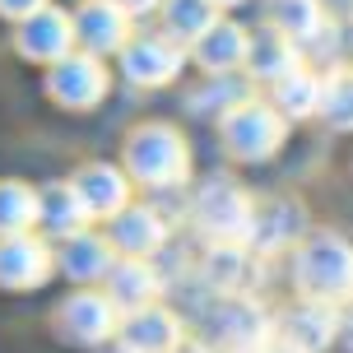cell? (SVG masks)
<instances>
[{
    "label": "cell",
    "mask_w": 353,
    "mask_h": 353,
    "mask_svg": "<svg viewBox=\"0 0 353 353\" xmlns=\"http://www.w3.org/2000/svg\"><path fill=\"white\" fill-rule=\"evenodd\" d=\"M247 42L251 37L242 28H232V23H214L210 33L195 42V56H200V65L210 74H232L242 61H247Z\"/></svg>",
    "instance_id": "20"
},
{
    "label": "cell",
    "mask_w": 353,
    "mask_h": 353,
    "mask_svg": "<svg viewBox=\"0 0 353 353\" xmlns=\"http://www.w3.org/2000/svg\"><path fill=\"white\" fill-rule=\"evenodd\" d=\"M200 335L223 353H256L270 339V321L247 293H219L200 312Z\"/></svg>",
    "instance_id": "3"
},
{
    "label": "cell",
    "mask_w": 353,
    "mask_h": 353,
    "mask_svg": "<svg viewBox=\"0 0 353 353\" xmlns=\"http://www.w3.org/2000/svg\"><path fill=\"white\" fill-rule=\"evenodd\" d=\"M117 10H125V14H144V10H154L159 0H112Z\"/></svg>",
    "instance_id": "31"
},
{
    "label": "cell",
    "mask_w": 353,
    "mask_h": 353,
    "mask_svg": "<svg viewBox=\"0 0 353 353\" xmlns=\"http://www.w3.org/2000/svg\"><path fill=\"white\" fill-rule=\"evenodd\" d=\"M330 5H335V10H353V0H330Z\"/></svg>",
    "instance_id": "33"
},
{
    "label": "cell",
    "mask_w": 353,
    "mask_h": 353,
    "mask_svg": "<svg viewBox=\"0 0 353 353\" xmlns=\"http://www.w3.org/2000/svg\"><path fill=\"white\" fill-rule=\"evenodd\" d=\"M186 168H191V159H186V144L172 125H140L125 144V172L140 186H154V191L181 186Z\"/></svg>",
    "instance_id": "2"
},
{
    "label": "cell",
    "mask_w": 353,
    "mask_h": 353,
    "mask_svg": "<svg viewBox=\"0 0 353 353\" xmlns=\"http://www.w3.org/2000/svg\"><path fill=\"white\" fill-rule=\"evenodd\" d=\"M302 228H307V214H302L298 200H265L251 210V232L247 242L261 251H279L288 242H298Z\"/></svg>",
    "instance_id": "15"
},
{
    "label": "cell",
    "mask_w": 353,
    "mask_h": 353,
    "mask_svg": "<svg viewBox=\"0 0 353 353\" xmlns=\"http://www.w3.org/2000/svg\"><path fill=\"white\" fill-rule=\"evenodd\" d=\"M191 112H210V117H228V112H237L242 107V84H237V74H205V84L195 88L191 98Z\"/></svg>",
    "instance_id": "27"
},
{
    "label": "cell",
    "mask_w": 353,
    "mask_h": 353,
    "mask_svg": "<svg viewBox=\"0 0 353 353\" xmlns=\"http://www.w3.org/2000/svg\"><path fill=\"white\" fill-rule=\"evenodd\" d=\"M61 335L74 339V344H103L112 330H117V302L103 298V293H74L65 307H61Z\"/></svg>",
    "instance_id": "9"
},
{
    "label": "cell",
    "mask_w": 353,
    "mask_h": 353,
    "mask_svg": "<svg viewBox=\"0 0 353 353\" xmlns=\"http://www.w3.org/2000/svg\"><path fill=\"white\" fill-rule=\"evenodd\" d=\"M247 74L251 79H274L279 84L283 74L298 70V42H288L283 33H274V28H265V33H256L247 42Z\"/></svg>",
    "instance_id": "19"
},
{
    "label": "cell",
    "mask_w": 353,
    "mask_h": 353,
    "mask_svg": "<svg viewBox=\"0 0 353 353\" xmlns=\"http://www.w3.org/2000/svg\"><path fill=\"white\" fill-rule=\"evenodd\" d=\"M256 274H261V261L242 242H214L210 256L200 261V279L210 283L214 293H247L256 283Z\"/></svg>",
    "instance_id": "10"
},
{
    "label": "cell",
    "mask_w": 353,
    "mask_h": 353,
    "mask_svg": "<svg viewBox=\"0 0 353 353\" xmlns=\"http://www.w3.org/2000/svg\"><path fill=\"white\" fill-rule=\"evenodd\" d=\"M52 274V251L28 232H14L0 242V283L5 288H37Z\"/></svg>",
    "instance_id": "14"
},
{
    "label": "cell",
    "mask_w": 353,
    "mask_h": 353,
    "mask_svg": "<svg viewBox=\"0 0 353 353\" xmlns=\"http://www.w3.org/2000/svg\"><path fill=\"white\" fill-rule=\"evenodd\" d=\"M339 335V316L330 312V302H302L293 312H283L279 321V344L293 353H321L330 349V339Z\"/></svg>",
    "instance_id": "8"
},
{
    "label": "cell",
    "mask_w": 353,
    "mask_h": 353,
    "mask_svg": "<svg viewBox=\"0 0 353 353\" xmlns=\"http://www.w3.org/2000/svg\"><path fill=\"white\" fill-rule=\"evenodd\" d=\"M270 353H293V349H283V344H279V349H270Z\"/></svg>",
    "instance_id": "34"
},
{
    "label": "cell",
    "mask_w": 353,
    "mask_h": 353,
    "mask_svg": "<svg viewBox=\"0 0 353 353\" xmlns=\"http://www.w3.org/2000/svg\"><path fill=\"white\" fill-rule=\"evenodd\" d=\"M191 219L195 228L205 232L210 242H247L251 232V200L232 181L214 176L200 186V195L191 200Z\"/></svg>",
    "instance_id": "4"
},
{
    "label": "cell",
    "mask_w": 353,
    "mask_h": 353,
    "mask_svg": "<svg viewBox=\"0 0 353 353\" xmlns=\"http://www.w3.org/2000/svg\"><path fill=\"white\" fill-rule=\"evenodd\" d=\"M107 353H130V349H125V344H121V349H107Z\"/></svg>",
    "instance_id": "35"
},
{
    "label": "cell",
    "mask_w": 353,
    "mask_h": 353,
    "mask_svg": "<svg viewBox=\"0 0 353 353\" xmlns=\"http://www.w3.org/2000/svg\"><path fill=\"white\" fill-rule=\"evenodd\" d=\"M270 23L288 42L312 47L316 33L325 28V14H321V0H270Z\"/></svg>",
    "instance_id": "22"
},
{
    "label": "cell",
    "mask_w": 353,
    "mask_h": 353,
    "mask_svg": "<svg viewBox=\"0 0 353 353\" xmlns=\"http://www.w3.org/2000/svg\"><path fill=\"white\" fill-rule=\"evenodd\" d=\"M339 335H344V344L353 349V298H349V307L339 312Z\"/></svg>",
    "instance_id": "30"
},
{
    "label": "cell",
    "mask_w": 353,
    "mask_h": 353,
    "mask_svg": "<svg viewBox=\"0 0 353 353\" xmlns=\"http://www.w3.org/2000/svg\"><path fill=\"white\" fill-rule=\"evenodd\" d=\"M321 117L335 130H353V70H335L321 88Z\"/></svg>",
    "instance_id": "28"
},
{
    "label": "cell",
    "mask_w": 353,
    "mask_h": 353,
    "mask_svg": "<svg viewBox=\"0 0 353 353\" xmlns=\"http://www.w3.org/2000/svg\"><path fill=\"white\" fill-rule=\"evenodd\" d=\"M321 88H325V79H316L312 70L298 65L293 74H283L279 84H274V103L288 117H312V112H321Z\"/></svg>",
    "instance_id": "25"
},
{
    "label": "cell",
    "mask_w": 353,
    "mask_h": 353,
    "mask_svg": "<svg viewBox=\"0 0 353 353\" xmlns=\"http://www.w3.org/2000/svg\"><path fill=\"white\" fill-rule=\"evenodd\" d=\"M176 353H210V349H205V344H181Z\"/></svg>",
    "instance_id": "32"
},
{
    "label": "cell",
    "mask_w": 353,
    "mask_h": 353,
    "mask_svg": "<svg viewBox=\"0 0 353 353\" xmlns=\"http://www.w3.org/2000/svg\"><path fill=\"white\" fill-rule=\"evenodd\" d=\"M37 10H47V0H0V14L10 19H33Z\"/></svg>",
    "instance_id": "29"
},
{
    "label": "cell",
    "mask_w": 353,
    "mask_h": 353,
    "mask_svg": "<svg viewBox=\"0 0 353 353\" xmlns=\"http://www.w3.org/2000/svg\"><path fill=\"white\" fill-rule=\"evenodd\" d=\"M74 195H79V205H84L88 219H117L125 210V200H130V186H125V176L117 168H107V163H88L79 168V176L70 181Z\"/></svg>",
    "instance_id": "12"
},
{
    "label": "cell",
    "mask_w": 353,
    "mask_h": 353,
    "mask_svg": "<svg viewBox=\"0 0 353 353\" xmlns=\"http://www.w3.org/2000/svg\"><path fill=\"white\" fill-rule=\"evenodd\" d=\"M223 140H228V149L237 154V159L261 163V159H270V154L283 144V121H279L274 107L242 103L237 112L223 117Z\"/></svg>",
    "instance_id": "5"
},
{
    "label": "cell",
    "mask_w": 353,
    "mask_h": 353,
    "mask_svg": "<svg viewBox=\"0 0 353 353\" xmlns=\"http://www.w3.org/2000/svg\"><path fill=\"white\" fill-rule=\"evenodd\" d=\"M112 242L130 256V261H149L168 247V223L159 210H121L112 223Z\"/></svg>",
    "instance_id": "18"
},
{
    "label": "cell",
    "mask_w": 353,
    "mask_h": 353,
    "mask_svg": "<svg viewBox=\"0 0 353 353\" xmlns=\"http://www.w3.org/2000/svg\"><path fill=\"white\" fill-rule=\"evenodd\" d=\"M37 223L56 237H74V232H84L88 214L79 205V195L74 186H47V191H37Z\"/></svg>",
    "instance_id": "21"
},
{
    "label": "cell",
    "mask_w": 353,
    "mask_h": 353,
    "mask_svg": "<svg viewBox=\"0 0 353 353\" xmlns=\"http://www.w3.org/2000/svg\"><path fill=\"white\" fill-rule=\"evenodd\" d=\"M214 10H219L214 0H168V5H163L168 37H176V42H200V37L219 23Z\"/></svg>",
    "instance_id": "24"
},
{
    "label": "cell",
    "mask_w": 353,
    "mask_h": 353,
    "mask_svg": "<svg viewBox=\"0 0 353 353\" xmlns=\"http://www.w3.org/2000/svg\"><path fill=\"white\" fill-rule=\"evenodd\" d=\"M293 274L312 302H344L353 298V247L335 232H316L302 242Z\"/></svg>",
    "instance_id": "1"
},
{
    "label": "cell",
    "mask_w": 353,
    "mask_h": 353,
    "mask_svg": "<svg viewBox=\"0 0 353 353\" xmlns=\"http://www.w3.org/2000/svg\"><path fill=\"white\" fill-rule=\"evenodd\" d=\"M47 93H52L61 107H93L107 93V70L93 61V56H61L52 65V79H47Z\"/></svg>",
    "instance_id": "7"
},
{
    "label": "cell",
    "mask_w": 353,
    "mask_h": 353,
    "mask_svg": "<svg viewBox=\"0 0 353 353\" xmlns=\"http://www.w3.org/2000/svg\"><path fill=\"white\" fill-rule=\"evenodd\" d=\"M121 65L135 84H168V79L181 74L186 52L168 33H144V37H130V47H121Z\"/></svg>",
    "instance_id": "6"
},
{
    "label": "cell",
    "mask_w": 353,
    "mask_h": 353,
    "mask_svg": "<svg viewBox=\"0 0 353 353\" xmlns=\"http://www.w3.org/2000/svg\"><path fill=\"white\" fill-rule=\"evenodd\" d=\"M214 5H237V0H214Z\"/></svg>",
    "instance_id": "36"
},
{
    "label": "cell",
    "mask_w": 353,
    "mask_h": 353,
    "mask_svg": "<svg viewBox=\"0 0 353 353\" xmlns=\"http://www.w3.org/2000/svg\"><path fill=\"white\" fill-rule=\"evenodd\" d=\"M37 223V191L23 181H0V237L28 232Z\"/></svg>",
    "instance_id": "26"
},
{
    "label": "cell",
    "mask_w": 353,
    "mask_h": 353,
    "mask_svg": "<svg viewBox=\"0 0 353 353\" xmlns=\"http://www.w3.org/2000/svg\"><path fill=\"white\" fill-rule=\"evenodd\" d=\"M163 293V270H154L149 261H130L107 270V298L125 307V312H140V307H154V298Z\"/></svg>",
    "instance_id": "17"
},
{
    "label": "cell",
    "mask_w": 353,
    "mask_h": 353,
    "mask_svg": "<svg viewBox=\"0 0 353 353\" xmlns=\"http://www.w3.org/2000/svg\"><path fill=\"white\" fill-rule=\"evenodd\" d=\"M74 47V19L61 14V10H37L33 19H23V28H19V52L28 56V61H61V56H70Z\"/></svg>",
    "instance_id": "11"
},
{
    "label": "cell",
    "mask_w": 353,
    "mask_h": 353,
    "mask_svg": "<svg viewBox=\"0 0 353 353\" xmlns=\"http://www.w3.org/2000/svg\"><path fill=\"white\" fill-rule=\"evenodd\" d=\"M125 33H130V14L117 10L112 0H84L74 14V42H84L88 56L125 47Z\"/></svg>",
    "instance_id": "13"
},
{
    "label": "cell",
    "mask_w": 353,
    "mask_h": 353,
    "mask_svg": "<svg viewBox=\"0 0 353 353\" xmlns=\"http://www.w3.org/2000/svg\"><path fill=\"white\" fill-rule=\"evenodd\" d=\"M61 270L70 279H103L112 270V247L93 232H74L65 237V251H61Z\"/></svg>",
    "instance_id": "23"
},
{
    "label": "cell",
    "mask_w": 353,
    "mask_h": 353,
    "mask_svg": "<svg viewBox=\"0 0 353 353\" xmlns=\"http://www.w3.org/2000/svg\"><path fill=\"white\" fill-rule=\"evenodd\" d=\"M121 344L130 353H176L181 349V321L163 307H140L125 316Z\"/></svg>",
    "instance_id": "16"
}]
</instances>
